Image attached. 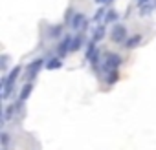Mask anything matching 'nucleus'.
<instances>
[{"mask_svg":"<svg viewBox=\"0 0 156 150\" xmlns=\"http://www.w3.org/2000/svg\"><path fill=\"white\" fill-rule=\"evenodd\" d=\"M75 31H83L87 26H88V20H87V17L83 15V13H73V17H72V20L68 22Z\"/></svg>","mask_w":156,"mask_h":150,"instance_id":"7ed1b4c3","label":"nucleus"},{"mask_svg":"<svg viewBox=\"0 0 156 150\" xmlns=\"http://www.w3.org/2000/svg\"><path fill=\"white\" fill-rule=\"evenodd\" d=\"M81 42H83V39H81V35H73L72 37V51H77V49H79L81 48Z\"/></svg>","mask_w":156,"mask_h":150,"instance_id":"ddd939ff","label":"nucleus"},{"mask_svg":"<svg viewBox=\"0 0 156 150\" xmlns=\"http://www.w3.org/2000/svg\"><path fill=\"white\" fill-rule=\"evenodd\" d=\"M123 62V59L118 53H107L105 55V62H103V71H110V70H118L119 64Z\"/></svg>","mask_w":156,"mask_h":150,"instance_id":"f03ea898","label":"nucleus"},{"mask_svg":"<svg viewBox=\"0 0 156 150\" xmlns=\"http://www.w3.org/2000/svg\"><path fill=\"white\" fill-rule=\"evenodd\" d=\"M112 40L118 42V44H121V42L125 44V40H127V29H125V26L118 24V26L112 28Z\"/></svg>","mask_w":156,"mask_h":150,"instance_id":"20e7f679","label":"nucleus"},{"mask_svg":"<svg viewBox=\"0 0 156 150\" xmlns=\"http://www.w3.org/2000/svg\"><path fill=\"white\" fill-rule=\"evenodd\" d=\"M61 66H62L61 57H53V59H50V60L46 62V70H59Z\"/></svg>","mask_w":156,"mask_h":150,"instance_id":"9d476101","label":"nucleus"},{"mask_svg":"<svg viewBox=\"0 0 156 150\" xmlns=\"http://www.w3.org/2000/svg\"><path fill=\"white\" fill-rule=\"evenodd\" d=\"M105 17H107V9L101 6L98 11H96V15H94V22H98V24H101V22H105Z\"/></svg>","mask_w":156,"mask_h":150,"instance_id":"f8f14e48","label":"nucleus"},{"mask_svg":"<svg viewBox=\"0 0 156 150\" xmlns=\"http://www.w3.org/2000/svg\"><path fill=\"white\" fill-rule=\"evenodd\" d=\"M98 4H108V2H112V0H96Z\"/></svg>","mask_w":156,"mask_h":150,"instance_id":"aec40b11","label":"nucleus"},{"mask_svg":"<svg viewBox=\"0 0 156 150\" xmlns=\"http://www.w3.org/2000/svg\"><path fill=\"white\" fill-rule=\"evenodd\" d=\"M105 33H107L105 26H103V24H99V26L94 29V37H92V42H99V40L105 37Z\"/></svg>","mask_w":156,"mask_h":150,"instance_id":"1a4fd4ad","label":"nucleus"},{"mask_svg":"<svg viewBox=\"0 0 156 150\" xmlns=\"http://www.w3.org/2000/svg\"><path fill=\"white\" fill-rule=\"evenodd\" d=\"M85 55H87V59H88L94 66L98 64V60H99V49L96 48V44H94V42H90V44L87 46V53H85Z\"/></svg>","mask_w":156,"mask_h":150,"instance_id":"39448f33","label":"nucleus"},{"mask_svg":"<svg viewBox=\"0 0 156 150\" xmlns=\"http://www.w3.org/2000/svg\"><path fill=\"white\" fill-rule=\"evenodd\" d=\"M151 2H152V0H138L140 8H141V6H147V4H151Z\"/></svg>","mask_w":156,"mask_h":150,"instance_id":"a211bd4d","label":"nucleus"},{"mask_svg":"<svg viewBox=\"0 0 156 150\" xmlns=\"http://www.w3.org/2000/svg\"><path fill=\"white\" fill-rule=\"evenodd\" d=\"M140 42H141V35H134V37H129V39L125 40V46L130 49V48H136Z\"/></svg>","mask_w":156,"mask_h":150,"instance_id":"9b49d317","label":"nucleus"},{"mask_svg":"<svg viewBox=\"0 0 156 150\" xmlns=\"http://www.w3.org/2000/svg\"><path fill=\"white\" fill-rule=\"evenodd\" d=\"M8 141H9V135H8V134H2V143L8 145Z\"/></svg>","mask_w":156,"mask_h":150,"instance_id":"6ab92c4d","label":"nucleus"},{"mask_svg":"<svg viewBox=\"0 0 156 150\" xmlns=\"http://www.w3.org/2000/svg\"><path fill=\"white\" fill-rule=\"evenodd\" d=\"M118 79H119L118 70H110V71L105 73V83L107 84H114V83H118Z\"/></svg>","mask_w":156,"mask_h":150,"instance_id":"6e6552de","label":"nucleus"},{"mask_svg":"<svg viewBox=\"0 0 156 150\" xmlns=\"http://www.w3.org/2000/svg\"><path fill=\"white\" fill-rule=\"evenodd\" d=\"M8 60H9V57L8 55H2V64H0V66H2V70L8 68Z\"/></svg>","mask_w":156,"mask_h":150,"instance_id":"f3484780","label":"nucleus"},{"mask_svg":"<svg viewBox=\"0 0 156 150\" xmlns=\"http://www.w3.org/2000/svg\"><path fill=\"white\" fill-rule=\"evenodd\" d=\"M61 33H62V26H61V24H57V26H53V28L50 29V33H48V35H50L51 39H59V37H61Z\"/></svg>","mask_w":156,"mask_h":150,"instance_id":"dca6fc26","label":"nucleus"},{"mask_svg":"<svg viewBox=\"0 0 156 150\" xmlns=\"http://www.w3.org/2000/svg\"><path fill=\"white\" fill-rule=\"evenodd\" d=\"M119 19V15H118V11H114V9H110V11H107V17H105V24H108V22H116Z\"/></svg>","mask_w":156,"mask_h":150,"instance_id":"2eb2a0df","label":"nucleus"},{"mask_svg":"<svg viewBox=\"0 0 156 150\" xmlns=\"http://www.w3.org/2000/svg\"><path fill=\"white\" fill-rule=\"evenodd\" d=\"M70 48H72V37L68 35V37H64V39L61 40V44L57 46V53H59V55L62 57V55H66L68 51H72Z\"/></svg>","mask_w":156,"mask_h":150,"instance_id":"423d86ee","label":"nucleus"},{"mask_svg":"<svg viewBox=\"0 0 156 150\" xmlns=\"http://www.w3.org/2000/svg\"><path fill=\"white\" fill-rule=\"evenodd\" d=\"M42 64H44V60H42V59H37V60H33V62L28 66V79H33V77H35L37 71L42 68Z\"/></svg>","mask_w":156,"mask_h":150,"instance_id":"0eeeda50","label":"nucleus"},{"mask_svg":"<svg viewBox=\"0 0 156 150\" xmlns=\"http://www.w3.org/2000/svg\"><path fill=\"white\" fill-rule=\"evenodd\" d=\"M31 90H33V86H31V83H28V84H24V88H22V92H20V101H26V99L30 97V94H31Z\"/></svg>","mask_w":156,"mask_h":150,"instance_id":"4468645a","label":"nucleus"},{"mask_svg":"<svg viewBox=\"0 0 156 150\" xmlns=\"http://www.w3.org/2000/svg\"><path fill=\"white\" fill-rule=\"evenodd\" d=\"M19 75H20V66H15L9 71V75H6V77L2 79V95H0L2 101H6L11 95V90H13V86H15V83L19 79Z\"/></svg>","mask_w":156,"mask_h":150,"instance_id":"f257e3e1","label":"nucleus"}]
</instances>
